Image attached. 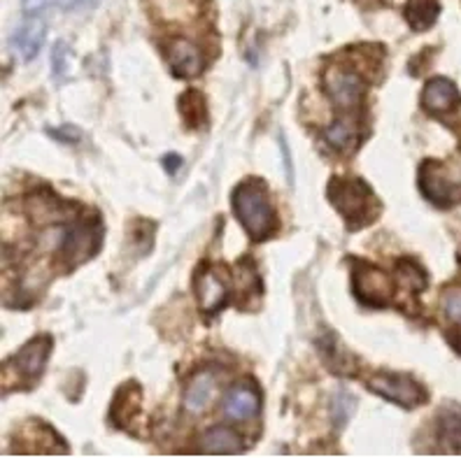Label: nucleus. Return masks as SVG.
<instances>
[{"label":"nucleus","instance_id":"1","mask_svg":"<svg viewBox=\"0 0 461 458\" xmlns=\"http://www.w3.org/2000/svg\"><path fill=\"white\" fill-rule=\"evenodd\" d=\"M233 214L249 235V240L264 242L277 233L276 207L268 198V189L261 179H245L233 191Z\"/></svg>","mask_w":461,"mask_h":458},{"label":"nucleus","instance_id":"2","mask_svg":"<svg viewBox=\"0 0 461 458\" xmlns=\"http://www.w3.org/2000/svg\"><path fill=\"white\" fill-rule=\"evenodd\" d=\"M327 198L336 212L345 219L348 230H359L373 224L380 212L383 202L373 193V189L359 177H331L329 179Z\"/></svg>","mask_w":461,"mask_h":458},{"label":"nucleus","instance_id":"3","mask_svg":"<svg viewBox=\"0 0 461 458\" xmlns=\"http://www.w3.org/2000/svg\"><path fill=\"white\" fill-rule=\"evenodd\" d=\"M51 349H54L51 336H38L26 342L17 354H12L3 364V389H7L12 380L14 389H29L33 382H38L40 374L45 373Z\"/></svg>","mask_w":461,"mask_h":458},{"label":"nucleus","instance_id":"4","mask_svg":"<svg viewBox=\"0 0 461 458\" xmlns=\"http://www.w3.org/2000/svg\"><path fill=\"white\" fill-rule=\"evenodd\" d=\"M324 91H327L329 101L333 103L338 112L355 114L364 107L366 82L357 67L349 63L336 61L324 70Z\"/></svg>","mask_w":461,"mask_h":458},{"label":"nucleus","instance_id":"5","mask_svg":"<svg viewBox=\"0 0 461 458\" xmlns=\"http://www.w3.org/2000/svg\"><path fill=\"white\" fill-rule=\"evenodd\" d=\"M352 293L361 305L387 308L394 301L396 282L373 263L352 261Z\"/></svg>","mask_w":461,"mask_h":458},{"label":"nucleus","instance_id":"6","mask_svg":"<svg viewBox=\"0 0 461 458\" xmlns=\"http://www.w3.org/2000/svg\"><path fill=\"white\" fill-rule=\"evenodd\" d=\"M366 389L403 409H415L429 400L427 389L411 374L375 373L366 380Z\"/></svg>","mask_w":461,"mask_h":458},{"label":"nucleus","instance_id":"7","mask_svg":"<svg viewBox=\"0 0 461 458\" xmlns=\"http://www.w3.org/2000/svg\"><path fill=\"white\" fill-rule=\"evenodd\" d=\"M420 189H422V196L436 207H452L461 202V184L438 158H427L422 163Z\"/></svg>","mask_w":461,"mask_h":458},{"label":"nucleus","instance_id":"8","mask_svg":"<svg viewBox=\"0 0 461 458\" xmlns=\"http://www.w3.org/2000/svg\"><path fill=\"white\" fill-rule=\"evenodd\" d=\"M101 221H96V224L70 226V229L61 235V240H59V261H61L66 268H75L79 263L89 261V258L101 249Z\"/></svg>","mask_w":461,"mask_h":458},{"label":"nucleus","instance_id":"9","mask_svg":"<svg viewBox=\"0 0 461 458\" xmlns=\"http://www.w3.org/2000/svg\"><path fill=\"white\" fill-rule=\"evenodd\" d=\"M26 212H29V219L33 224L57 226L77 217L79 207L63 201L51 189H38L26 196Z\"/></svg>","mask_w":461,"mask_h":458},{"label":"nucleus","instance_id":"10","mask_svg":"<svg viewBox=\"0 0 461 458\" xmlns=\"http://www.w3.org/2000/svg\"><path fill=\"white\" fill-rule=\"evenodd\" d=\"M229 270L217 268L212 263H203L196 270L198 308L205 314H217L229 298Z\"/></svg>","mask_w":461,"mask_h":458},{"label":"nucleus","instance_id":"11","mask_svg":"<svg viewBox=\"0 0 461 458\" xmlns=\"http://www.w3.org/2000/svg\"><path fill=\"white\" fill-rule=\"evenodd\" d=\"M17 452L23 454H66V442L57 436V430L42 421H29L23 424L14 440Z\"/></svg>","mask_w":461,"mask_h":458},{"label":"nucleus","instance_id":"12","mask_svg":"<svg viewBox=\"0 0 461 458\" xmlns=\"http://www.w3.org/2000/svg\"><path fill=\"white\" fill-rule=\"evenodd\" d=\"M142 412V389L138 382L119 386L117 396L110 405V424L117 430H126L133 426V421Z\"/></svg>","mask_w":461,"mask_h":458},{"label":"nucleus","instance_id":"13","mask_svg":"<svg viewBox=\"0 0 461 458\" xmlns=\"http://www.w3.org/2000/svg\"><path fill=\"white\" fill-rule=\"evenodd\" d=\"M166 61L175 77L194 79L203 70V54L189 40H173L166 45Z\"/></svg>","mask_w":461,"mask_h":458},{"label":"nucleus","instance_id":"14","mask_svg":"<svg viewBox=\"0 0 461 458\" xmlns=\"http://www.w3.org/2000/svg\"><path fill=\"white\" fill-rule=\"evenodd\" d=\"M461 103V94L456 85L447 77H431L424 85L422 91V107L431 114L452 112Z\"/></svg>","mask_w":461,"mask_h":458},{"label":"nucleus","instance_id":"15","mask_svg":"<svg viewBox=\"0 0 461 458\" xmlns=\"http://www.w3.org/2000/svg\"><path fill=\"white\" fill-rule=\"evenodd\" d=\"M259 393L254 389L252 384H236L233 389H229V393L224 396V414L226 419L230 421H249L254 414L259 412Z\"/></svg>","mask_w":461,"mask_h":458},{"label":"nucleus","instance_id":"16","mask_svg":"<svg viewBox=\"0 0 461 458\" xmlns=\"http://www.w3.org/2000/svg\"><path fill=\"white\" fill-rule=\"evenodd\" d=\"M320 346V354L324 358L327 368L333 374H340V377H352L357 373V358L352 356L348 346L340 342V337L336 333H324V336L317 340Z\"/></svg>","mask_w":461,"mask_h":458},{"label":"nucleus","instance_id":"17","mask_svg":"<svg viewBox=\"0 0 461 458\" xmlns=\"http://www.w3.org/2000/svg\"><path fill=\"white\" fill-rule=\"evenodd\" d=\"M217 393V377L210 370H201L189 380L185 389V408L186 412L201 414L210 408Z\"/></svg>","mask_w":461,"mask_h":458},{"label":"nucleus","instance_id":"18","mask_svg":"<svg viewBox=\"0 0 461 458\" xmlns=\"http://www.w3.org/2000/svg\"><path fill=\"white\" fill-rule=\"evenodd\" d=\"M198 449L203 454H221V456H230V454L245 452V442L238 436L236 430L226 428V426H212L201 436L198 440Z\"/></svg>","mask_w":461,"mask_h":458},{"label":"nucleus","instance_id":"19","mask_svg":"<svg viewBox=\"0 0 461 458\" xmlns=\"http://www.w3.org/2000/svg\"><path fill=\"white\" fill-rule=\"evenodd\" d=\"M45 35H47L45 22H40V19L23 22L17 29V33L12 35V45H14V49H17L19 54H22L23 61H33V58L40 54V49H42Z\"/></svg>","mask_w":461,"mask_h":458},{"label":"nucleus","instance_id":"20","mask_svg":"<svg viewBox=\"0 0 461 458\" xmlns=\"http://www.w3.org/2000/svg\"><path fill=\"white\" fill-rule=\"evenodd\" d=\"M440 452L461 454V409H440L436 419Z\"/></svg>","mask_w":461,"mask_h":458},{"label":"nucleus","instance_id":"21","mask_svg":"<svg viewBox=\"0 0 461 458\" xmlns=\"http://www.w3.org/2000/svg\"><path fill=\"white\" fill-rule=\"evenodd\" d=\"M405 22L415 33L433 29V23L440 17V3L438 0H408L405 3Z\"/></svg>","mask_w":461,"mask_h":458},{"label":"nucleus","instance_id":"22","mask_svg":"<svg viewBox=\"0 0 461 458\" xmlns=\"http://www.w3.org/2000/svg\"><path fill=\"white\" fill-rule=\"evenodd\" d=\"M324 140L338 151H352L359 145V126L355 119L338 117L336 121L324 130Z\"/></svg>","mask_w":461,"mask_h":458},{"label":"nucleus","instance_id":"23","mask_svg":"<svg viewBox=\"0 0 461 458\" xmlns=\"http://www.w3.org/2000/svg\"><path fill=\"white\" fill-rule=\"evenodd\" d=\"M396 284L405 291V293H411V296H420L424 289L429 286V277L424 273V268L412 258H401L396 263Z\"/></svg>","mask_w":461,"mask_h":458},{"label":"nucleus","instance_id":"24","mask_svg":"<svg viewBox=\"0 0 461 458\" xmlns=\"http://www.w3.org/2000/svg\"><path fill=\"white\" fill-rule=\"evenodd\" d=\"M177 107H180L182 121L186 123V129H201L205 119H208V105H205V98H203L201 91H186V94H182Z\"/></svg>","mask_w":461,"mask_h":458},{"label":"nucleus","instance_id":"25","mask_svg":"<svg viewBox=\"0 0 461 458\" xmlns=\"http://www.w3.org/2000/svg\"><path fill=\"white\" fill-rule=\"evenodd\" d=\"M357 408V400L352 396H349L348 391H340L333 396L331 400V419L333 424H336V428H343L345 424H348V419L352 417V412H355Z\"/></svg>","mask_w":461,"mask_h":458},{"label":"nucleus","instance_id":"26","mask_svg":"<svg viewBox=\"0 0 461 458\" xmlns=\"http://www.w3.org/2000/svg\"><path fill=\"white\" fill-rule=\"evenodd\" d=\"M443 310L450 321L461 324V286L452 284L443 291Z\"/></svg>","mask_w":461,"mask_h":458},{"label":"nucleus","instance_id":"27","mask_svg":"<svg viewBox=\"0 0 461 458\" xmlns=\"http://www.w3.org/2000/svg\"><path fill=\"white\" fill-rule=\"evenodd\" d=\"M70 54L73 49L66 45V42H57L54 45V51H51V70L57 77H63L68 73V67H70Z\"/></svg>","mask_w":461,"mask_h":458},{"label":"nucleus","instance_id":"28","mask_svg":"<svg viewBox=\"0 0 461 458\" xmlns=\"http://www.w3.org/2000/svg\"><path fill=\"white\" fill-rule=\"evenodd\" d=\"M51 138L61 142H79L82 140V130L77 126H63V129H50Z\"/></svg>","mask_w":461,"mask_h":458},{"label":"nucleus","instance_id":"29","mask_svg":"<svg viewBox=\"0 0 461 458\" xmlns=\"http://www.w3.org/2000/svg\"><path fill=\"white\" fill-rule=\"evenodd\" d=\"M54 3H61V0H22V7L26 14L35 17V14H42V12L50 10Z\"/></svg>","mask_w":461,"mask_h":458},{"label":"nucleus","instance_id":"30","mask_svg":"<svg viewBox=\"0 0 461 458\" xmlns=\"http://www.w3.org/2000/svg\"><path fill=\"white\" fill-rule=\"evenodd\" d=\"M161 163H164V168H166V173H168V175H175L177 170L182 168V158L177 157V154H166L164 161H161Z\"/></svg>","mask_w":461,"mask_h":458},{"label":"nucleus","instance_id":"31","mask_svg":"<svg viewBox=\"0 0 461 458\" xmlns=\"http://www.w3.org/2000/svg\"><path fill=\"white\" fill-rule=\"evenodd\" d=\"M98 5V0H61L63 10H82V7Z\"/></svg>","mask_w":461,"mask_h":458},{"label":"nucleus","instance_id":"32","mask_svg":"<svg viewBox=\"0 0 461 458\" xmlns=\"http://www.w3.org/2000/svg\"><path fill=\"white\" fill-rule=\"evenodd\" d=\"M447 345H450L452 349L461 356V328L447 330Z\"/></svg>","mask_w":461,"mask_h":458}]
</instances>
